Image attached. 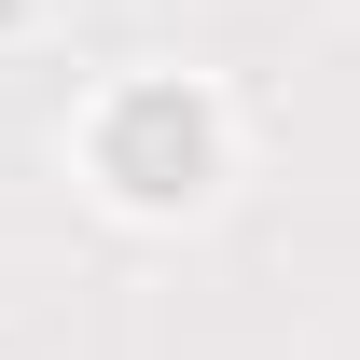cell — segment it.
<instances>
[{
    "instance_id": "6da1fadb",
    "label": "cell",
    "mask_w": 360,
    "mask_h": 360,
    "mask_svg": "<svg viewBox=\"0 0 360 360\" xmlns=\"http://www.w3.org/2000/svg\"><path fill=\"white\" fill-rule=\"evenodd\" d=\"M194 167H208V111H194V97H125V111H111V180H125V194H194Z\"/></svg>"
}]
</instances>
